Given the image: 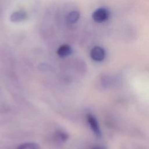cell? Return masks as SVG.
Masks as SVG:
<instances>
[{"mask_svg": "<svg viewBox=\"0 0 149 149\" xmlns=\"http://www.w3.org/2000/svg\"><path fill=\"white\" fill-rule=\"evenodd\" d=\"M79 17L80 13L77 10H73L68 14L67 20L70 23H74L79 20Z\"/></svg>", "mask_w": 149, "mask_h": 149, "instance_id": "6", "label": "cell"}, {"mask_svg": "<svg viewBox=\"0 0 149 149\" xmlns=\"http://www.w3.org/2000/svg\"><path fill=\"white\" fill-rule=\"evenodd\" d=\"M72 53V48L68 44H63L59 47L57 50V54L60 57H66Z\"/></svg>", "mask_w": 149, "mask_h": 149, "instance_id": "5", "label": "cell"}, {"mask_svg": "<svg viewBox=\"0 0 149 149\" xmlns=\"http://www.w3.org/2000/svg\"><path fill=\"white\" fill-rule=\"evenodd\" d=\"M91 58L97 62H100L104 60L105 56L104 49L99 46H96L93 48L90 51Z\"/></svg>", "mask_w": 149, "mask_h": 149, "instance_id": "3", "label": "cell"}, {"mask_svg": "<svg viewBox=\"0 0 149 149\" xmlns=\"http://www.w3.org/2000/svg\"><path fill=\"white\" fill-rule=\"evenodd\" d=\"M87 120L88 123V125H90L91 129L94 132L95 135L98 137H101V130H100L98 123L97 122V120L94 117V116L91 113L87 114Z\"/></svg>", "mask_w": 149, "mask_h": 149, "instance_id": "2", "label": "cell"}, {"mask_svg": "<svg viewBox=\"0 0 149 149\" xmlns=\"http://www.w3.org/2000/svg\"><path fill=\"white\" fill-rule=\"evenodd\" d=\"M27 17V13L23 10H19L16 11L10 15V20L12 22L17 23L25 20Z\"/></svg>", "mask_w": 149, "mask_h": 149, "instance_id": "4", "label": "cell"}, {"mask_svg": "<svg viewBox=\"0 0 149 149\" xmlns=\"http://www.w3.org/2000/svg\"><path fill=\"white\" fill-rule=\"evenodd\" d=\"M93 149H102V148H94Z\"/></svg>", "mask_w": 149, "mask_h": 149, "instance_id": "9", "label": "cell"}, {"mask_svg": "<svg viewBox=\"0 0 149 149\" xmlns=\"http://www.w3.org/2000/svg\"><path fill=\"white\" fill-rule=\"evenodd\" d=\"M109 15V12L107 9L100 8L93 13L92 17L95 22L102 23L108 19Z\"/></svg>", "mask_w": 149, "mask_h": 149, "instance_id": "1", "label": "cell"}, {"mask_svg": "<svg viewBox=\"0 0 149 149\" xmlns=\"http://www.w3.org/2000/svg\"><path fill=\"white\" fill-rule=\"evenodd\" d=\"M55 136L56 139H58L59 140H60L61 141H66L69 137V136L67 133H66L65 132H63L62 131H60V130H58L55 133Z\"/></svg>", "mask_w": 149, "mask_h": 149, "instance_id": "8", "label": "cell"}, {"mask_svg": "<svg viewBox=\"0 0 149 149\" xmlns=\"http://www.w3.org/2000/svg\"><path fill=\"white\" fill-rule=\"evenodd\" d=\"M17 149H40V147L36 143H26L20 145Z\"/></svg>", "mask_w": 149, "mask_h": 149, "instance_id": "7", "label": "cell"}]
</instances>
